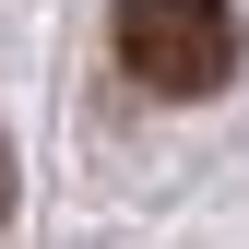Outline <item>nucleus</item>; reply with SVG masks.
<instances>
[{"label":"nucleus","instance_id":"2","mask_svg":"<svg viewBox=\"0 0 249 249\" xmlns=\"http://www.w3.org/2000/svg\"><path fill=\"white\" fill-rule=\"evenodd\" d=\"M0 213H12V142H0Z\"/></svg>","mask_w":249,"mask_h":249},{"label":"nucleus","instance_id":"1","mask_svg":"<svg viewBox=\"0 0 249 249\" xmlns=\"http://www.w3.org/2000/svg\"><path fill=\"white\" fill-rule=\"evenodd\" d=\"M107 48H119V71L142 95H213L237 71V12L226 0H119Z\"/></svg>","mask_w":249,"mask_h":249}]
</instances>
